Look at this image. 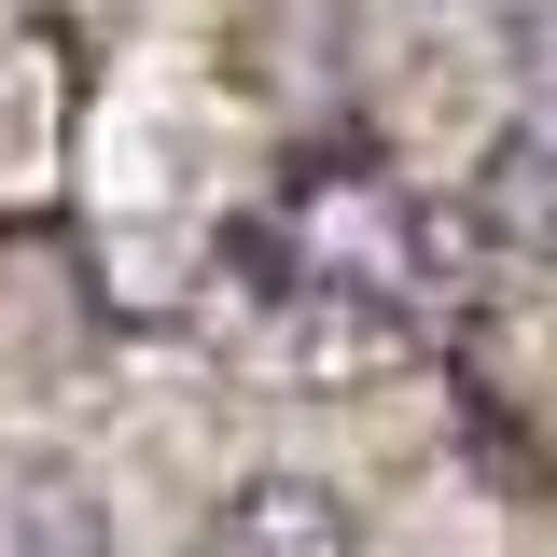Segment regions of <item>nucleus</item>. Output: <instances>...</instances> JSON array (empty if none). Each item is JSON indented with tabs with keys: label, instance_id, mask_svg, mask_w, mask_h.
Returning a JSON list of instances; mask_svg holds the SVG:
<instances>
[{
	"label": "nucleus",
	"instance_id": "obj_1",
	"mask_svg": "<svg viewBox=\"0 0 557 557\" xmlns=\"http://www.w3.org/2000/svg\"><path fill=\"white\" fill-rule=\"evenodd\" d=\"M196 557H362V502L335 474H237Z\"/></svg>",
	"mask_w": 557,
	"mask_h": 557
},
{
	"label": "nucleus",
	"instance_id": "obj_2",
	"mask_svg": "<svg viewBox=\"0 0 557 557\" xmlns=\"http://www.w3.org/2000/svg\"><path fill=\"white\" fill-rule=\"evenodd\" d=\"M460 223H474L502 265H530V278L557 265V126H544V112H530V126H502V139L474 153V182H460Z\"/></svg>",
	"mask_w": 557,
	"mask_h": 557
},
{
	"label": "nucleus",
	"instance_id": "obj_3",
	"mask_svg": "<svg viewBox=\"0 0 557 557\" xmlns=\"http://www.w3.org/2000/svg\"><path fill=\"white\" fill-rule=\"evenodd\" d=\"M0 557H112V502L70 446H0Z\"/></svg>",
	"mask_w": 557,
	"mask_h": 557
}]
</instances>
